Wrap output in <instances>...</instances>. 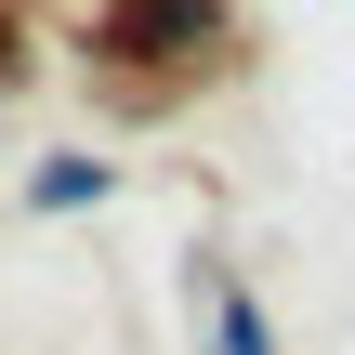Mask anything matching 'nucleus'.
Wrapping results in <instances>:
<instances>
[{"mask_svg": "<svg viewBox=\"0 0 355 355\" xmlns=\"http://www.w3.org/2000/svg\"><path fill=\"white\" fill-rule=\"evenodd\" d=\"M224 355H277V329H263V316H250L237 290H224Z\"/></svg>", "mask_w": 355, "mask_h": 355, "instance_id": "f257e3e1", "label": "nucleus"}]
</instances>
